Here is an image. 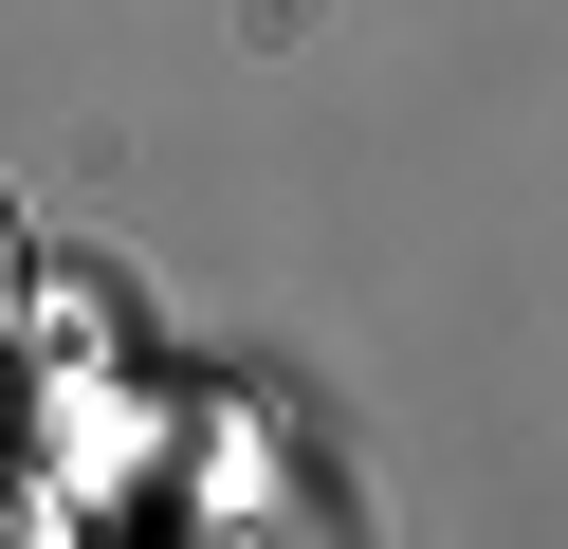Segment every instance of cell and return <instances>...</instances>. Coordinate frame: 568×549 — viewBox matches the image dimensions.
<instances>
[{
	"label": "cell",
	"instance_id": "6da1fadb",
	"mask_svg": "<svg viewBox=\"0 0 568 549\" xmlns=\"http://www.w3.org/2000/svg\"><path fill=\"white\" fill-rule=\"evenodd\" d=\"M0 329H19V220H0Z\"/></svg>",
	"mask_w": 568,
	"mask_h": 549
}]
</instances>
